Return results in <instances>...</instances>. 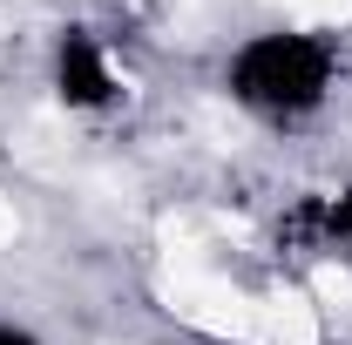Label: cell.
Segmentation results:
<instances>
[{
    "mask_svg": "<svg viewBox=\"0 0 352 345\" xmlns=\"http://www.w3.org/2000/svg\"><path fill=\"white\" fill-rule=\"evenodd\" d=\"M332 82H339V41L311 27H264L251 41H237L223 61L230 102L264 122H298L311 109H325Z\"/></svg>",
    "mask_w": 352,
    "mask_h": 345,
    "instance_id": "obj_1",
    "label": "cell"
},
{
    "mask_svg": "<svg viewBox=\"0 0 352 345\" xmlns=\"http://www.w3.org/2000/svg\"><path fill=\"white\" fill-rule=\"evenodd\" d=\"M54 95L68 109H102L116 102V68H109V47L95 41L88 27H68L54 47Z\"/></svg>",
    "mask_w": 352,
    "mask_h": 345,
    "instance_id": "obj_2",
    "label": "cell"
},
{
    "mask_svg": "<svg viewBox=\"0 0 352 345\" xmlns=\"http://www.w3.org/2000/svg\"><path fill=\"white\" fill-rule=\"evenodd\" d=\"M318 230H325L332 244H352V190L339 197V203H325V216H318Z\"/></svg>",
    "mask_w": 352,
    "mask_h": 345,
    "instance_id": "obj_3",
    "label": "cell"
},
{
    "mask_svg": "<svg viewBox=\"0 0 352 345\" xmlns=\"http://www.w3.org/2000/svg\"><path fill=\"white\" fill-rule=\"evenodd\" d=\"M0 345H41L28 325H14V318H0Z\"/></svg>",
    "mask_w": 352,
    "mask_h": 345,
    "instance_id": "obj_4",
    "label": "cell"
}]
</instances>
